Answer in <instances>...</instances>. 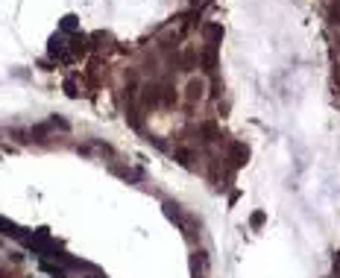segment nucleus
Here are the masks:
<instances>
[{"label":"nucleus","mask_w":340,"mask_h":278,"mask_svg":"<svg viewBox=\"0 0 340 278\" xmlns=\"http://www.w3.org/2000/svg\"><path fill=\"white\" fill-rule=\"evenodd\" d=\"M203 70H205V73H214V70H217V47H208V50L203 53Z\"/></svg>","instance_id":"obj_4"},{"label":"nucleus","mask_w":340,"mask_h":278,"mask_svg":"<svg viewBox=\"0 0 340 278\" xmlns=\"http://www.w3.org/2000/svg\"><path fill=\"white\" fill-rule=\"evenodd\" d=\"M85 50H88V41H85L82 35H73V38H70V53H73V56H85Z\"/></svg>","instance_id":"obj_5"},{"label":"nucleus","mask_w":340,"mask_h":278,"mask_svg":"<svg viewBox=\"0 0 340 278\" xmlns=\"http://www.w3.org/2000/svg\"><path fill=\"white\" fill-rule=\"evenodd\" d=\"M200 135H203V141L208 144V141L217 138V126H214V123H203V126H200Z\"/></svg>","instance_id":"obj_8"},{"label":"nucleus","mask_w":340,"mask_h":278,"mask_svg":"<svg viewBox=\"0 0 340 278\" xmlns=\"http://www.w3.org/2000/svg\"><path fill=\"white\" fill-rule=\"evenodd\" d=\"M173 158H176L182 167H191V158H194V155H191V150H185V147H182V150H176V152H173Z\"/></svg>","instance_id":"obj_9"},{"label":"nucleus","mask_w":340,"mask_h":278,"mask_svg":"<svg viewBox=\"0 0 340 278\" xmlns=\"http://www.w3.org/2000/svg\"><path fill=\"white\" fill-rule=\"evenodd\" d=\"M164 214H167L170 220H176V223L182 226V217H179V205H176V202H164Z\"/></svg>","instance_id":"obj_10"},{"label":"nucleus","mask_w":340,"mask_h":278,"mask_svg":"<svg viewBox=\"0 0 340 278\" xmlns=\"http://www.w3.org/2000/svg\"><path fill=\"white\" fill-rule=\"evenodd\" d=\"M205 3H208V0H194V6H205Z\"/></svg>","instance_id":"obj_14"},{"label":"nucleus","mask_w":340,"mask_h":278,"mask_svg":"<svg viewBox=\"0 0 340 278\" xmlns=\"http://www.w3.org/2000/svg\"><path fill=\"white\" fill-rule=\"evenodd\" d=\"M47 53H50L53 59H59V62H70V59H73V53H68V44H65V38H59V35H53V38H50V47H47Z\"/></svg>","instance_id":"obj_1"},{"label":"nucleus","mask_w":340,"mask_h":278,"mask_svg":"<svg viewBox=\"0 0 340 278\" xmlns=\"http://www.w3.org/2000/svg\"><path fill=\"white\" fill-rule=\"evenodd\" d=\"M203 32H205V41H208V47H217V44H220V38H223V26H217V23H208Z\"/></svg>","instance_id":"obj_3"},{"label":"nucleus","mask_w":340,"mask_h":278,"mask_svg":"<svg viewBox=\"0 0 340 278\" xmlns=\"http://www.w3.org/2000/svg\"><path fill=\"white\" fill-rule=\"evenodd\" d=\"M229 155H232V164H235V167H241V164H247V158H249V150H247L244 144H238V141H235V144L229 147Z\"/></svg>","instance_id":"obj_2"},{"label":"nucleus","mask_w":340,"mask_h":278,"mask_svg":"<svg viewBox=\"0 0 340 278\" xmlns=\"http://www.w3.org/2000/svg\"><path fill=\"white\" fill-rule=\"evenodd\" d=\"M194 62H197V53H194V50H185V56H182V70H191Z\"/></svg>","instance_id":"obj_11"},{"label":"nucleus","mask_w":340,"mask_h":278,"mask_svg":"<svg viewBox=\"0 0 340 278\" xmlns=\"http://www.w3.org/2000/svg\"><path fill=\"white\" fill-rule=\"evenodd\" d=\"M65 94H68V97H76V94H79V91H76V82H73V79H65Z\"/></svg>","instance_id":"obj_12"},{"label":"nucleus","mask_w":340,"mask_h":278,"mask_svg":"<svg viewBox=\"0 0 340 278\" xmlns=\"http://www.w3.org/2000/svg\"><path fill=\"white\" fill-rule=\"evenodd\" d=\"M261 223H264V214H261V211H255V214L249 217V226H252V229H258Z\"/></svg>","instance_id":"obj_13"},{"label":"nucleus","mask_w":340,"mask_h":278,"mask_svg":"<svg viewBox=\"0 0 340 278\" xmlns=\"http://www.w3.org/2000/svg\"><path fill=\"white\" fill-rule=\"evenodd\" d=\"M79 29V18L76 15H65L62 18V32H76Z\"/></svg>","instance_id":"obj_6"},{"label":"nucleus","mask_w":340,"mask_h":278,"mask_svg":"<svg viewBox=\"0 0 340 278\" xmlns=\"http://www.w3.org/2000/svg\"><path fill=\"white\" fill-rule=\"evenodd\" d=\"M203 97V82L200 79H191L188 82V100H200Z\"/></svg>","instance_id":"obj_7"}]
</instances>
